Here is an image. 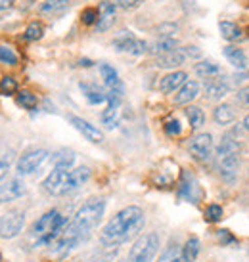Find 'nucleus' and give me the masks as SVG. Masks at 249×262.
Returning a JSON list of instances; mask_svg holds the SVG:
<instances>
[{
    "instance_id": "obj_1",
    "label": "nucleus",
    "mask_w": 249,
    "mask_h": 262,
    "mask_svg": "<svg viewBox=\"0 0 249 262\" xmlns=\"http://www.w3.org/2000/svg\"><path fill=\"white\" fill-rule=\"evenodd\" d=\"M142 226H144L142 209L140 207H127L103 226L102 233H100V241L108 247L121 245V243L131 239L132 235H136L142 230Z\"/></svg>"
},
{
    "instance_id": "obj_2",
    "label": "nucleus",
    "mask_w": 249,
    "mask_h": 262,
    "mask_svg": "<svg viewBox=\"0 0 249 262\" xmlns=\"http://www.w3.org/2000/svg\"><path fill=\"white\" fill-rule=\"evenodd\" d=\"M66 219L59 214V211H48L33 226V237L37 239L38 245H52L58 239L61 230L66 228Z\"/></svg>"
},
{
    "instance_id": "obj_3",
    "label": "nucleus",
    "mask_w": 249,
    "mask_h": 262,
    "mask_svg": "<svg viewBox=\"0 0 249 262\" xmlns=\"http://www.w3.org/2000/svg\"><path fill=\"white\" fill-rule=\"evenodd\" d=\"M103 211H106V201L103 199H90V201H87L79 211L75 212V219L71 220V226L87 237L88 232L100 224Z\"/></svg>"
},
{
    "instance_id": "obj_4",
    "label": "nucleus",
    "mask_w": 249,
    "mask_h": 262,
    "mask_svg": "<svg viewBox=\"0 0 249 262\" xmlns=\"http://www.w3.org/2000/svg\"><path fill=\"white\" fill-rule=\"evenodd\" d=\"M157 251H159V235L154 232L144 233L131 247L129 262H154Z\"/></svg>"
},
{
    "instance_id": "obj_5",
    "label": "nucleus",
    "mask_w": 249,
    "mask_h": 262,
    "mask_svg": "<svg viewBox=\"0 0 249 262\" xmlns=\"http://www.w3.org/2000/svg\"><path fill=\"white\" fill-rule=\"evenodd\" d=\"M48 159V151L46 149H40V147H35V149H29V151H25L17 159V174L19 176H27V174H33V172H37L38 168L43 167L44 163Z\"/></svg>"
},
{
    "instance_id": "obj_6",
    "label": "nucleus",
    "mask_w": 249,
    "mask_h": 262,
    "mask_svg": "<svg viewBox=\"0 0 249 262\" xmlns=\"http://www.w3.org/2000/svg\"><path fill=\"white\" fill-rule=\"evenodd\" d=\"M113 46H115V50L127 52V54H132V56H142V54L148 52V44L142 38L134 37L129 31H121L119 37L113 40Z\"/></svg>"
},
{
    "instance_id": "obj_7",
    "label": "nucleus",
    "mask_w": 249,
    "mask_h": 262,
    "mask_svg": "<svg viewBox=\"0 0 249 262\" xmlns=\"http://www.w3.org/2000/svg\"><path fill=\"white\" fill-rule=\"evenodd\" d=\"M23 224H25V214L22 211H12L4 214L0 219V237L4 239L15 237L23 230Z\"/></svg>"
},
{
    "instance_id": "obj_8",
    "label": "nucleus",
    "mask_w": 249,
    "mask_h": 262,
    "mask_svg": "<svg viewBox=\"0 0 249 262\" xmlns=\"http://www.w3.org/2000/svg\"><path fill=\"white\" fill-rule=\"evenodd\" d=\"M188 149H190V155L194 157V159L207 161L209 157H211V151H213V136L209 134V132L196 134V136L190 140Z\"/></svg>"
},
{
    "instance_id": "obj_9",
    "label": "nucleus",
    "mask_w": 249,
    "mask_h": 262,
    "mask_svg": "<svg viewBox=\"0 0 249 262\" xmlns=\"http://www.w3.org/2000/svg\"><path fill=\"white\" fill-rule=\"evenodd\" d=\"M67 174H69L67 168H54L43 182L44 191L50 193V195H66Z\"/></svg>"
},
{
    "instance_id": "obj_10",
    "label": "nucleus",
    "mask_w": 249,
    "mask_h": 262,
    "mask_svg": "<svg viewBox=\"0 0 249 262\" xmlns=\"http://www.w3.org/2000/svg\"><path fill=\"white\" fill-rule=\"evenodd\" d=\"M217 167H219V172L224 180L234 182L238 172H240V155H234V153L217 155Z\"/></svg>"
},
{
    "instance_id": "obj_11",
    "label": "nucleus",
    "mask_w": 249,
    "mask_h": 262,
    "mask_svg": "<svg viewBox=\"0 0 249 262\" xmlns=\"http://www.w3.org/2000/svg\"><path fill=\"white\" fill-rule=\"evenodd\" d=\"M178 195L190 201V203H198L199 197H201V189L198 186V180L190 174V172H184L182 180H180V188H178Z\"/></svg>"
},
{
    "instance_id": "obj_12",
    "label": "nucleus",
    "mask_w": 249,
    "mask_h": 262,
    "mask_svg": "<svg viewBox=\"0 0 249 262\" xmlns=\"http://www.w3.org/2000/svg\"><path fill=\"white\" fill-rule=\"evenodd\" d=\"M115 12H117V4L115 2H108V0H103L100 2V6H98V21H96V29L100 31H108L113 25L115 21Z\"/></svg>"
},
{
    "instance_id": "obj_13",
    "label": "nucleus",
    "mask_w": 249,
    "mask_h": 262,
    "mask_svg": "<svg viewBox=\"0 0 249 262\" xmlns=\"http://www.w3.org/2000/svg\"><path fill=\"white\" fill-rule=\"evenodd\" d=\"M22 195H25V184L22 180L14 178V180H6V182L0 184V203L14 201Z\"/></svg>"
},
{
    "instance_id": "obj_14",
    "label": "nucleus",
    "mask_w": 249,
    "mask_h": 262,
    "mask_svg": "<svg viewBox=\"0 0 249 262\" xmlns=\"http://www.w3.org/2000/svg\"><path fill=\"white\" fill-rule=\"evenodd\" d=\"M69 123L73 124L77 130L81 132L82 136L87 140H90L92 144H100L103 140V134L100 128H96L94 124H90L88 121H85V119H81V117H69Z\"/></svg>"
},
{
    "instance_id": "obj_15",
    "label": "nucleus",
    "mask_w": 249,
    "mask_h": 262,
    "mask_svg": "<svg viewBox=\"0 0 249 262\" xmlns=\"http://www.w3.org/2000/svg\"><path fill=\"white\" fill-rule=\"evenodd\" d=\"M88 178H90V168L88 167H79V168L69 170V174H67L66 195L67 193H73V191H77L81 186H85V184L88 182Z\"/></svg>"
},
{
    "instance_id": "obj_16",
    "label": "nucleus",
    "mask_w": 249,
    "mask_h": 262,
    "mask_svg": "<svg viewBox=\"0 0 249 262\" xmlns=\"http://www.w3.org/2000/svg\"><path fill=\"white\" fill-rule=\"evenodd\" d=\"M199 96V82L196 80H186L182 86L178 88V94L175 96L176 105H184V103L194 102Z\"/></svg>"
},
{
    "instance_id": "obj_17",
    "label": "nucleus",
    "mask_w": 249,
    "mask_h": 262,
    "mask_svg": "<svg viewBox=\"0 0 249 262\" xmlns=\"http://www.w3.org/2000/svg\"><path fill=\"white\" fill-rule=\"evenodd\" d=\"M186 73L184 71H175V73H169L165 75L159 82V90H161L163 94H171V92H175L178 88L182 86L184 82H186Z\"/></svg>"
},
{
    "instance_id": "obj_18",
    "label": "nucleus",
    "mask_w": 249,
    "mask_h": 262,
    "mask_svg": "<svg viewBox=\"0 0 249 262\" xmlns=\"http://www.w3.org/2000/svg\"><path fill=\"white\" fill-rule=\"evenodd\" d=\"M205 92H207V98H211V100L224 98L228 94L226 79H222V77H213V79H209L205 84Z\"/></svg>"
},
{
    "instance_id": "obj_19",
    "label": "nucleus",
    "mask_w": 249,
    "mask_h": 262,
    "mask_svg": "<svg viewBox=\"0 0 249 262\" xmlns=\"http://www.w3.org/2000/svg\"><path fill=\"white\" fill-rule=\"evenodd\" d=\"M184 59H186L184 50L182 48H176V50H173V52H167V54L157 56V66L165 67V69H173V67L182 66Z\"/></svg>"
},
{
    "instance_id": "obj_20",
    "label": "nucleus",
    "mask_w": 249,
    "mask_h": 262,
    "mask_svg": "<svg viewBox=\"0 0 249 262\" xmlns=\"http://www.w3.org/2000/svg\"><path fill=\"white\" fill-rule=\"evenodd\" d=\"M222 52H224V58H226L234 67H238V69H245V67H247V56H245V52H243L242 48L228 44V46L222 48Z\"/></svg>"
},
{
    "instance_id": "obj_21",
    "label": "nucleus",
    "mask_w": 249,
    "mask_h": 262,
    "mask_svg": "<svg viewBox=\"0 0 249 262\" xmlns=\"http://www.w3.org/2000/svg\"><path fill=\"white\" fill-rule=\"evenodd\" d=\"M81 90L85 98H87L90 103H102V102H108V92H103L102 88H98L96 84H85L81 82Z\"/></svg>"
},
{
    "instance_id": "obj_22",
    "label": "nucleus",
    "mask_w": 249,
    "mask_h": 262,
    "mask_svg": "<svg viewBox=\"0 0 249 262\" xmlns=\"http://www.w3.org/2000/svg\"><path fill=\"white\" fill-rule=\"evenodd\" d=\"M100 73H102V79H103V82H106L108 90H117V88H123L121 80H119L117 71H115L111 66L102 63V66H100Z\"/></svg>"
},
{
    "instance_id": "obj_23",
    "label": "nucleus",
    "mask_w": 249,
    "mask_h": 262,
    "mask_svg": "<svg viewBox=\"0 0 249 262\" xmlns=\"http://www.w3.org/2000/svg\"><path fill=\"white\" fill-rule=\"evenodd\" d=\"M220 35L230 40V42H236V40H242L243 38V31L232 21H220Z\"/></svg>"
},
{
    "instance_id": "obj_24",
    "label": "nucleus",
    "mask_w": 249,
    "mask_h": 262,
    "mask_svg": "<svg viewBox=\"0 0 249 262\" xmlns=\"http://www.w3.org/2000/svg\"><path fill=\"white\" fill-rule=\"evenodd\" d=\"M52 161H54V168H71L75 163V153L69 149H61L52 155Z\"/></svg>"
},
{
    "instance_id": "obj_25",
    "label": "nucleus",
    "mask_w": 249,
    "mask_h": 262,
    "mask_svg": "<svg viewBox=\"0 0 249 262\" xmlns=\"http://www.w3.org/2000/svg\"><path fill=\"white\" fill-rule=\"evenodd\" d=\"M196 75L198 77H201V79H213V77H219L220 75V67L217 66V63H213V61H201V63H198L196 66Z\"/></svg>"
},
{
    "instance_id": "obj_26",
    "label": "nucleus",
    "mask_w": 249,
    "mask_h": 262,
    "mask_svg": "<svg viewBox=\"0 0 249 262\" xmlns=\"http://www.w3.org/2000/svg\"><path fill=\"white\" fill-rule=\"evenodd\" d=\"M198 255H199V239L192 235V237H188V241L184 243L182 258H184V262H196Z\"/></svg>"
},
{
    "instance_id": "obj_27",
    "label": "nucleus",
    "mask_w": 249,
    "mask_h": 262,
    "mask_svg": "<svg viewBox=\"0 0 249 262\" xmlns=\"http://www.w3.org/2000/svg\"><path fill=\"white\" fill-rule=\"evenodd\" d=\"M69 8V0H44L40 4V14H59Z\"/></svg>"
},
{
    "instance_id": "obj_28",
    "label": "nucleus",
    "mask_w": 249,
    "mask_h": 262,
    "mask_svg": "<svg viewBox=\"0 0 249 262\" xmlns=\"http://www.w3.org/2000/svg\"><path fill=\"white\" fill-rule=\"evenodd\" d=\"M213 117H215V121H217L219 124H230L236 119V113L230 105L224 103V105H219V107L215 110V115Z\"/></svg>"
},
{
    "instance_id": "obj_29",
    "label": "nucleus",
    "mask_w": 249,
    "mask_h": 262,
    "mask_svg": "<svg viewBox=\"0 0 249 262\" xmlns=\"http://www.w3.org/2000/svg\"><path fill=\"white\" fill-rule=\"evenodd\" d=\"M173 50H176V40L167 37L155 40L154 46H152V52H154L155 56H161V54H167V52H173Z\"/></svg>"
},
{
    "instance_id": "obj_30",
    "label": "nucleus",
    "mask_w": 249,
    "mask_h": 262,
    "mask_svg": "<svg viewBox=\"0 0 249 262\" xmlns=\"http://www.w3.org/2000/svg\"><path fill=\"white\" fill-rule=\"evenodd\" d=\"M102 123L106 128H115L119 123V105H108V110L102 113Z\"/></svg>"
},
{
    "instance_id": "obj_31",
    "label": "nucleus",
    "mask_w": 249,
    "mask_h": 262,
    "mask_svg": "<svg viewBox=\"0 0 249 262\" xmlns=\"http://www.w3.org/2000/svg\"><path fill=\"white\" fill-rule=\"evenodd\" d=\"M186 117H188V121H190L192 128H199V126H203V123H205L203 111H201V107H196V105H192V107L186 110Z\"/></svg>"
},
{
    "instance_id": "obj_32",
    "label": "nucleus",
    "mask_w": 249,
    "mask_h": 262,
    "mask_svg": "<svg viewBox=\"0 0 249 262\" xmlns=\"http://www.w3.org/2000/svg\"><path fill=\"white\" fill-rule=\"evenodd\" d=\"M17 54L14 52L12 46L8 44H0V63H6V66H17Z\"/></svg>"
},
{
    "instance_id": "obj_33",
    "label": "nucleus",
    "mask_w": 249,
    "mask_h": 262,
    "mask_svg": "<svg viewBox=\"0 0 249 262\" xmlns=\"http://www.w3.org/2000/svg\"><path fill=\"white\" fill-rule=\"evenodd\" d=\"M44 35V25L40 21H31L27 25V29L23 33V38L25 40H38V38H43Z\"/></svg>"
},
{
    "instance_id": "obj_34",
    "label": "nucleus",
    "mask_w": 249,
    "mask_h": 262,
    "mask_svg": "<svg viewBox=\"0 0 249 262\" xmlns=\"http://www.w3.org/2000/svg\"><path fill=\"white\" fill-rule=\"evenodd\" d=\"M159 262H184L182 251H178V247H176L175 243H171V245L163 251V255H161V258H159Z\"/></svg>"
},
{
    "instance_id": "obj_35",
    "label": "nucleus",
    "mask_w": 249,
    "mask_h": 262,
    "mask_svg": "<svg viewBox=\"0 0 249 262\" xmlns=\"http://www.w3.org/2000/svg\"><path fill=\"white\" fill-rule=\"evenodd\" d=\"M17 103H19L22 107H25V110H35L38 100L35 94H31V92H27V90H22V92L17 94Z\"/></svg>"
},
{
    "instance_id": "obj_36",
    "label": "nucleus",
    "mask_w": 249,
    "mask_h": 262,
    "mask_svg": "<svg viewBox=\"0 0 249 262\" xmlns=\"http://www.w3.org/2000/svg\"><path fill=\"white\" fill-rule=\"evenodd\" d=\"M0 92L4 96H12L17 92V82L14 77H2L0 80Z\"/></svg>"
},
{
    "instance_id": "obj_37",
    "label": "nucleus",
    "mask_w": 249,
    "mask_h": 262,
    "mask_svg": "<svg viewBox=\"0 0 249 262\" xmlns=\"http://www.w3.org/2000/svg\"><path fill=\"white\" fill-rule=\"evenodd\" d=\"M98 15L100 14H98V10H96V8H87V10L81 14V19H82L85 25H92V23L98 21Z\"/></svg>"
},
{
    "instance_id": "obj_38",
    "label": "nucleus",
    "mask_w": 249,
    "mask_h": 262,
    "mask_svg": "<svg viewBox=\"0 0 249 262\" xmlns=\"http://www.w3.org/2000/svg\"><path fill=\"white\" fill-rule=\"evenodd\" d=\"M205 214H207V220H209V222H219V220L222 219V209H220L219 205H209Z\"/></svg>"
},
{
    "instance_id": "obj_39",
    "label": "nucleus",
    "mask_w": 249,
    "mask_h": 262,
    "mask_svg": "<svg viewBox=\"0 0 249 262\" xmlns=\"http://www.w3.org/2000/svg\"><path fill=\"white\" fill-rule=\"evenodd\" d=\"M165 132H167L169 136H178L180 132H182V126H180V121H176V119H171L165 123Z\"/></svg>"
},
{
    "instance_id": "obj_40",
    "label": "nucleus",
    "mask_w": 249,
    "mask_h": 262,
    "mask_svg": "<svg viewBox=\"0 0 249 262\" xmlns=\"http://www.w3.org/2000/svg\"><path fill=\"white\" fill-rule=\"evenodd\" d=\"M219 239H220V243H224V245H228V243H236V237L228 232V230H220Z\"/></svg>"
},
{
    "instance_id": "obj_41",
    "label": "nucleus",
    "mask_w": 249,
    "mask_h": 262,
    "mask_svg": "<svg viewBox=\"0 0 249 262\" xmlns=\"http://www.w3.org/2000/svg\"><path fill=\"white\" fill-rule=\"evenodd\" d=\"M115 4L121 8H134L140 4V0H115Z\"/></svg>"
},
{
    "instance_id": "obj_42",
    "label": "nucleus",
    "mask_w": 249,
    "mask_h": 262,
    "mask_svg": "<svg viewBox=\"0 0 249 262\" xmlns=\"http://www.w3.org/2000/svg\"><path fill=\"white\" fill-rule=\"evenodd\" d=\"M240 100H242L245 105H249V86H243L242 90H240Z\"/></svg>"
},
{
    "instance_id": "obj_43",
    "label": "nucleus",
    "mask_w": 249,
    "mask_h": 262,
    "mask_svg": "<svg viewBox=\"0 0 249 262\" xmlns=\"http://www.w3.org/2000/svg\"><path fill=\"white\" fill-rule=\"evenodd\" d=\"M12 4H14V0H0V12H2V10H8Z\"/></svg>"
},
{
    "instance_id": "obj_44",
    "label": "nucleus",
    "mask_w": 249,
    "mask_h": 262,
    "mask_svg": "<svg viewBox=\"0 0 249 262\" xmlns=\"http://www.w3.org/2000/svg\"><path fill=\"white\" fill-rule=\"evenodd\" d=\"M243 128H245V130L249 132V115L245 117V119H243Z\"/></svg>"
}]
</instances>
